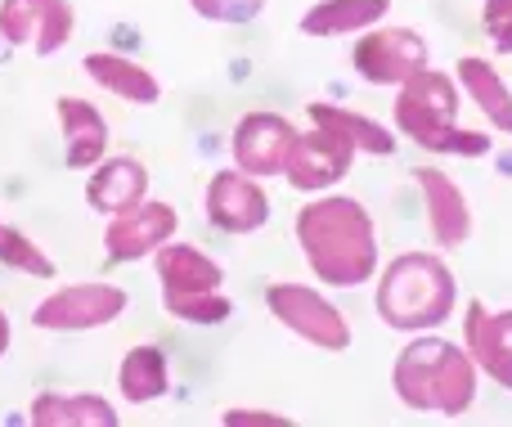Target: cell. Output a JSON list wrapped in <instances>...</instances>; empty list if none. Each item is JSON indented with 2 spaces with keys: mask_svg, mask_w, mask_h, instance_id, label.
<instances>
[{
  "mask_svg": "<svg viewBox=\"0 0 512 427\" xmlns=\"http://www.w3.org/2000/svg\"><path fill=\"white\" fill-rule=\"evenodd\" d=\"M297 239L306 248V261L324 284L355 288L378 266V243H373V221L355 198H319L301 207Z\"/></svg>",
  "mask_w": 512,
  "mask_h": 427,
  "instance_id": "cell-1",
  "label": "cell"
},
{
  "mask_svg": "<svg viewBox=\"0 0 512 427\" xmlns=\"http://www.w3.org/2000/svg\"><path fill=\"white\" fill-rule=\"evenodd\" d=\"M396 392L409 410L463 414L472 405V396H477V365H472V356H463L454 342L423 338L400 356Z\"/></svg>",
  "mask_w": 512,
  "mask_h": 427,
  "instance_id": "cell-2",
  "label": "cell"
},
{
  "mask_svg": "<svg viewBox=\"0 0 512 427\" xmlns=\"http://www.w3.org/2000/svg\"><path fill=\"white\" fill-rule=\"evenodd\" d=\"M459 117V95H454V81L445 72H418L400 86V104H396V122L400 131L414 144L432 153H463V158H481L490 149L486 135L477 131H459L454 126Z\"/></svg>",
  "mask_w": 512,
  "mask_h": 427,
  "instance_id": "cell-3",
  "label": "cell"
},
{
  "mask_svg": "<svg viewBox=\"0 0 512 427\" xmlns=\"http://www.w3.org/2000/svg\"><path fill=\"white\" fill-rule=\"evenodd\" d=\"M454 311V275L441 257L409 252L391 261L378 288V315L391 329H432Z\"/></svg>",
  "mask_w": 512,
  "mask_h": 427,
  "instance_id": "cell-4",
  "label": "cell"
},
{
  "mask_svg": "<svg viewBox=\"0 0 512 427\" xmlns=\"http://www.w3.org/2000/svg\"><path fill=\"white\" fill-rule=\"evenodd\" d=\"M158 275H162V302L176 320L185 324H221L230 315V297L225 288V270L216 266L207 252L176 243V248L158 252Z\"/></svg>",
  "mask_w": 512,
  "mask_h": 427,
  "instance_id": "cell-5",
  "label": "cell"
},
{
  "mask_svg": "<svg viewBox=\"0 0 512 427\" xmlns=\"http://www.w3.org/2000/svg\"><path fill=\"white\" fill-rule=\"evenodd\" d=\"M265 302H270L274 320L288 324L292 333H301V338L315 342V347H328V351H346V347H351V329H346L342 311H337V306H328L315 288L274 284L270 293H265Z\"/></svg>",
  "mask_w": 512,
  "mask_h": 427,
  "instance_id": "cell-6",
  "label": "cell"
},
{
  "mask_svg": "<svg viewBox=\"0 0 512 427\" xmlns=\"http://www.w3.org/2000/svg\"><path fill=\"white\" fill-rule=\"evenodd\" d=\"M126 311V293L108 284H77V288H59L54 297H45L36 306V329L50 333H72V329H99V324L117 320Z\"/></svg>",
  "mask_w": 512,
  "mask_h": 427,
  "instance_id": "cell-7",
  "label": "cell"
},
{
  "mask_svg": "<svg viewBox=\"0 0 512 427\" xmlns=\"http://www.w3.org/2000/svg\"><path fill=\"white\" fill-rule=\"evenodd\" d=\"M355 68L373 86H405L409 77L427 68V45L418 32L396 27V32H373L355 45Z\"/></svg>",
  "mask_w": 512,
  "mask_h": 427,
  "instance_id": "cell-8",
  "label": "cell"
},
{
  "mask_svg": "<svg viewBox=\"0 0 512 427\" xmlns=\"http://www.w3.org/2000/svg\"><path fill=\"white\" fill-rule=\"evenodd\" d=\"M301 135L292 131L288 117L279 113H248L234 126V162L243 176H274L288 167Z\"/></svg>",
  "mask_w": 512,
  "mask_h": 427,
  "instance_id": "cell-9",
  "label": "cell"
},
{
  "mask_svg": "<svg viewBox=\"0 0 512 427\" xmlns=\"http://www.w3.org/2000/svg\"><path fill=\"white\" fill-rule=\"evenodd\" d=\"M0 36L9 45H36V54L63 50L72 36L68 0H0Z\"/></svg>",
  "mask_w": 512,
  "mask_h": 427,
  "instance_id": "cell-10",
  "label": "cell"
},
{
  "mask_svg": "<svg viewBox=\"0 0 512 427\" xmlns=\"http://www.w3.org/2000/svg\"><path fill=\"white\" fill-rule=\"evenodd\" d=\"M351 158H355V144L342 131H333V126L315 122V131L297 140V149H292L283 171H288V180L297 189H324L351 171Z\"/></svg>",
  "mask_w": 512,
  "mask_h": 427,
  "instance_id": "cell-11",
  "label": "cell"
},
{
  "mask_svg": "<svg viewBox=\"0 0 512 427\" xmlns=\"http://www.w3.org/2000/svg\"><path fill=\"white\" fill-rule=\"evenodd\" d=\"M207 216H212L216 230L248 234V230H261L265 225L270 198H265V189L243 176V171H216L212 185H207Z\"/></svg>",
  "mask_w": 512,
  "mask_h": 427,
  "instance_id": "cell-12",
  "label": "cell"
},
{
  "mask_svg": "<svg viewBox=\"0 0 512 427\" xmlns=\"http://www.w3.org/2000/svg\"><path fill=\"white\" fill-rule=\"evenodd\" d=\"M176 234V212L167 203H135L131 212H117L108 225V261H135L144 252L162 248Z\"/></svg>",
  "mask_w": 512,
  "mask_h": 427,
  "instance_id": "cell-13",
  "label": "cell"
},
{
  "mask_svg": "<svg viewBox=\"0 0 512 427\" xmlns=\"http://www.w3.org/2000/svg\"><path fill=\"white\" fill-rule=\"evenodd\" d=\"M463 333L472 347V365H481L499 387L512 392V311L490 315L481 302H472Z\"/></svg>",
  "mask_w": 512,
  "mask_h": 427,
  "instance_id": "cell-14",
  "label": "cell"
},
{
  "mask_svg": "<svg viewBox=\"0 0 512 427\" xmlns=\"http://www.w3.org/2000/svg\"><path fill=\"white\" fill-rule=\"evenodd\" d=\"M414 180L427 194V216H432L436 243H441V248H463L468 230H472V212H468V198L459 194V185L436 167H418Z\"/></svg>",
  "mask_w": 512,
  "mask_h": 427,
  "instance_id": "cell-15",
  "label": "cell"
},
{
  "mask_svg": "<svg viewBox=\"0 0 512 427\" xmlns=\"http://www.w3.org/2000/svg\"><path fill=\"white\" fill-rule=\"evenodd\" d=\"M144 185H149V171H144L140 162L135 158H113V162H104V167L90 176L86 198H90V207L117 216V212H131L135 203H144Z\"/></svg>",
  "mask_w": 512,
  "mask_h": 427,
  "instance_id": "cell-16",
  "label": "cell"
},
{
  "mask_svg": "<svg viewBox=\"0 0 512 427\" xmlns=\"http://www.w3.org/2000/svg\"><path fill=\"white\" fill-rule=\"evenodd\" d=\"M59 117H63V135H68V167H77V171L95 167L108 149V126L99 117V108L77 95H63Z\"/></svg>",
  "mask_w": 512,
  "mask_h": 427,
  "instance_id": "cell-17",
  "label": "cell"
},
{
  "mask_svg": "<svg viewBox=\"0 0 512 427\" xmlns=\"http://www.w3.org/2000/svg\"><path fill=\"white\" fill-rule=\"evenodd\" d=\"M32 423L41 427H117V410L104 396H36Z\"/></svg>",
  "mask_w": 512,
  "mask_h": 427,
  "instance_id": "cell-18",
  "label": "cell"
},
{
  "mask_svg": "<svg viewBox=\"0 0 512 427\" xmlns=\"http://www.w3.org/2000/svg\"><path fill=\"white\" fill-rule=\"evenodd\" d=\"M391 0H319L306 18L301 32L310 36H346V32H364L369 23H378L387 14Z\"/></svg>",
  "mask_w": 512,
  "mask_h": 427,
  "instance_id": "cell-19",
  "label": "cell"
},
{
  "mask_svg": "<svg viewBox=\"0 0 512 427\" xmlns=\"http://www.w3.org/2000/svg\"><path fill=\"white\" fill-rule=\"evenodd\" d=\"M86 72L104 90L131 99V104H153V99L162 95L158 77H153L149 68H140V63H131V59H117V54H86Z\"/></svg>",
  "mask_w": 512,
  "mask_h": 427,
  "instance_id": "cell-20",
  "label": "cell"
},
{
  "mask_svg": "<svg viewBox=\"0 0 512 427\" xmlns=\"http://www.w3.org/2000/svg\"><path fill=\"white\" fill-rule=\"evenodd\" d=\"M117 383H122L126 401H135V405L158 401V396H167V356L158 347H131L122 360Z\"/></svg>",
  "mask_w": 512,
  "mask_h": 427,
  "instance_id": "cell-21",
  "label": "cell"
},
{
  "mask_svg": "<svg viewBox=\"0 0 512 427\" xmlns=\"http://www.w3.org/2000/svg\"><path fill=\"white\" fill-rule=\"evenodd\" d=\"M459 77H463V86H468V95L477 99V108H486L490 122L512 135V90L499 81V72L490 68L486 59H463Z\"/></svg>",
  "mask_w": 512,
  "mask_h": 427,
  "instance_id": "cell-22",
  "label": "cell"
},
{
  "mask_svg": "<svg viewBox=\"0 0 512 427\" xmlns=\"http://www.w3.org/2000/svg\"><path fill=\"white\" fill-rule=\"evenodd\" d=\"M310 117H315L319 126H333V131H342L346 140H351L355 149H364V153H378V158H387V153L396 149L391 131H387V126H378L373 117L346 113V108H328V104H310Z\"/></svg>",
  "mask_w": 512,
  "mask_h": 427,
  "instance_id": "cell-23",
  "label": "cell"
},
{
  "mask_svg": "<svg viewBox=\"0 0 512 427\" xmlns=\"http://www.w3.org/2000/svg\"><path fill=\"white\" fill-rule=\"evenodd\" d=\"M0 261H5V266H14V270H27V275H41V279L54 275V261L45 257L32 239H23L18 230H9V225L0 230Z\"/></svg>",
  "mask_w": 512,
  "mask_h": 427,
  "instance_id": "cell-24",
  "label": "cell"
},
{
  "mask_svg": "<svg viewBox=\"0 0 512 427\" xmlns=\"http://www.w3.org/2000/svg\"><path fill=\"white\" fill-rule=\"evenodd\" d=\"M194 9L216 23H248L265 9V0H194Z\"/></svg>",
  "mask_w": 512,
  "mask_h": 427,
  "instance_id": "cell-25",
  "label": "cell"
},
{
  "mask_svg": "<svg viewBox=\"0 0 512 427\" xmlns=\"http://www.w3.org/2000/svg\"><path fill=\"white\" fill-rule=\"evenodd\" d=\"M486 32L499 50L512 54V0H486Z\"/></svg>",
  "mask_w": 512,
  "mask_h": 427,
  "instance_id": "cell-26",
  "label": "cell"
},
{
  "mask_svg": "<svg viewBox=\"0 0 512 427\" xmlns=\"http://www.w3.org/2000/svg\"><path fill=\"white\" fill-rule=\"evenodd\" d=\"M230 423H283V419L279 414H243V410H234Z\"/></svg>",
  "mask_w": 512,
  "mask_h": 427,
  "instance_id": "cell-27",
  "label": "cell"
},
{
  "mask_svg": "<svg viewBox=\"0 0 512 427\" xmlns=\"http://www.w3.org/2000/svg\"><path fill=\"white\" fill-rule=\"evenodd\" d=\"M5 347H9V320L0 315V356H5Z\"/></svg>",
  "mask_w": 512,
  "mask_h": 427,
  "instance_id": "cell-28",
  "label": "cell"
},
{
  "mask_svg": "<svg viewBox=\"0 0 512 427\" xmlns=\"http://www.w3.org/2000/svg\"><path fill=\"white\" fill-rule=\"evenodd\" d=\"M0 230H5V225H0Z\"/></svg>",
  "mask_w": 512,
  "mask_h": 427,
  "instance_id": "cell-29",
  "label": "cell"
}]
</instances>
